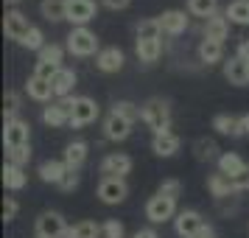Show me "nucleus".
I'll use <instances>...</instances> for the list:
<instances>
[{
  "instance_id": "obj_11",
  "label": "nucleus",
  "mask_w": 249,
  "mask_h": 238,
  "mask_svg": "<svg viewBox=\"0 0 249 238\" xmlns=\"http://www.w3.org/2000/svg\"><path fill=\"white\" fill-rule=\"evenodd\" d=\"M98 168H101L104 177H121L124 180L126 174L132 171V157L129 154H107Z\"/></svg>"
},
{
  "instance_id": "obj_50",
  "label": "nucleus",
  "mask_w": 249,
  "mask_h": 238,
  "mask_svg": "<svg viewBox=\"0 0 249 238\" xmlns=\"http://www.w3.org/2000/svg\"><path fill=\"white\" fill-rule=\"evenodd\" d=\"M196 238H215V236H213V230H210V227H207V230H204L202 236H196Z\"/></svg>"
},
{
  "instance_id": "obj_17",
  "label": "nucleus",
  "mask_w": 249,
  "mask_h": 238,
  "mask_svg": "<svg viewBox=\"0 0 249 238\" xmlns=\"http://www.w3.org/2000/svg\"><path fill=\"white\" fill-rule=\"evenodd\" d=\"M51 84H53V95H56L59 101H62V98H70V92L76 87V73L70 68H59L56 76L51 79Z\"/></svg>"
},
{
  "instance_id": "obj_22",
  "label": "nucleus",
  "mask_w": 249,
  "mask_h": 238,
  "mask_svg": "<svg viewBox=\"0 0 249 238\" xmlns=\"http://www.w3.org/2000/svg\"><path fill=\"white\" fill-rule=\"evenodd\" d=\"M39 12L45 20L59 23V20H68V0H42L39 3Z\"/></svg>"
},
{
  "instance_id": "obj_8",
  "label": "nucleus",
  "mask_w": 249,
  "mask_h": 238,
  "mask_svg": "<svg viewBox=\"0 0 249 238\" xmlns=\"http://www.w3.org/2000/svg\"><path fill=\"white\" fill-rule=\"evenodd\" d=\"M3 28H6V37H9V39H14V42H23L34 25L28 23V17H25L23 12L9 9V12H6V20H3Z\"/></svg>"
},
{
  "instance_id": "obj_26",
  "label": "nucleus",
  "mask_w": 249,
  "mask_h": 238,
  "mask_svg": "<svg viewBox=\"0 0 249 238\" xmlns=\"http://www.w3.org/2000/svg\"><path fill=\"white\" fill-rule=\"evenodd\" d=\"M221 56H224V45L221 42H213V39H202L199 42V59L204 65H215V62H221Z\"/></svg>"
},
{
  "instance_id": "obj_28",
  "label": "nucleus",
  "mask_w": 249,
  "mask_h": 238,
  "mask_svg": "<svg viewBox=\"0 0 249 238\" xmlns=\"http://www.w3.org/2000/svg\"><path fill=\"white\" fill-rule=\"evenodd\" d=\"M3 182H6V188L9 191H23L28 177L23 174L20 165H12V163H6V168H3Z\"/></svg>"
},
{
  "instance_id": "obj_15",
  "label": "nucleus",
  "mask_w": 249,
  "mask_h": 238,
  "mask_svg": "<svg viewBox=\"0 0 249 238\" xmlns=\"http://www.w3.org/2000/svg\"><path fill=\"white\" fill-rule=\"evenodd\" d=\"M157 20H160V25H162V34H168V37H179V34H185V28H188L185 12H177V9L162 12V17H157Z\"/></svg>"
},
{
  "instance_id": "obj_4",
  "label": "nucleus",
  "mask_w": 249,
  "mask_h": 238,
  "mask_svg": "<svg viewBox=\"0 0 249 238\" xmlns=\"http://www.w3.org/2000/svg\"><path fill=\"white\" fill-rule=\"evenodd\" d=\"M36 238H62L68 236V224H65V219L62 213H53V210H45V213L36 216Z\"/></svg>"
},
{
  "instance_id": "obj_41",
  "label": "nucleus",
  "mask_w": 249,
  "mask_h": 238,
  "mask_svg": "<svg viewBox=\"0 0 249 238\" xmlns=\"http://www.w3.org/2000/svg\"><path fill=\"white\" fill-rule=\"evenodd\" d=\"M179 191H182V182H179V180H162V185H160V191H157V193H162V196H171V199H177V196H179Z\"/></svg>"
},
{
  "instance_id": "obj_36",
  "label": "nucleus",
  "mask_w": 249,
  "mask_h": 238,
  "mask_svg": "<svg viewBox=\"0 0 249 238\" xmlns=\"http://www.w3.org/2000/svg\"><path fill=\"white\" fill-rule=\"evenodd\" d=\"M20 45L23 48H28V51H36V54H39V51H42V48L48 45L45 42V34H42V31H39V28H31V31H28V37H25L23 42H20Z\"/></svg>"
},
{
  "instance_id": "obj_44",
  "label": "nucleus",
  "mask_w": 249,
  "mask_h": 238,
  "mask_svg": "<svg viewBox=\"0 0 249 238\" xmlns=\"http://www.w3.org/2000/svg\"><path fill=\"white\" fill-rule=\"evenodd\" d=\"M59 188H62V191H76V188H79V174H76V171H68L65 180L59 182Z\"/></svg>"
},
{
  "instance_id": "obj_25",
  "label": "nucleus",
  "mask_w": 249,
  "mask_h": 238,
  "mask_svg": "<svg viewBox=\"0 0 249 238\" xmlns=\"http://www.w3.org/2000/svg\"><path fill=\"white\" fill-rule=\"evenodd\" d=\"M160 54H162V42L160 39H137V59L140 62L151 65V62L160 59Z\"/></svg>"
},
{
  "instance_id": "obj_32",
  "label": "nucleus",
  "mask_w": 249,
  "mask_h": 238,
  "mask_svg": "<svg viewBox=\"0 0 249 238\" xmlns=\"http://www.w3.org/2000/svg\"><path fill=\"white\" fill-rule=\"evenodd\" d=\"M65 238H101V224H95V221H79L73 230H68Z\"/></svg>"
},
{
  "instance_id": "obj_48",
  "label": "nucleus",
  "mask_w": 249,
  "mask_h": 238,
  "mask_svg": "<svg viewBox=\"0 0 249 238\" xmlns=\"http://www.w3.org/2000/svg\"><path fill=\"white\" fill-rule=\"evenodd\" d=\"M135 238H160L157 236V230H151V227H146V230H137Z\"/></svg>"
},
{
  "instance_id": "obj_14",
  "label": "nucleus",
  "mask_w": 249,
  "mask_h": 238,
  "mask_svg": "<svg viewBox=\"0 0 249 238\" xmlns=\"http://www.w3.org/2000/svg\"><path fill=\"white\" fill-rule=\"evenodd\" d=\"M124 51L121 48H101V54L95 56V68L101 73H118L124 68Z\"/></svg>"
},
{
  "instance_id": "obj_18",
  "label": "nucleus",
  "mask_w": 249,
  "mask_h": 238,
  "mask_svg": "<svg viewBox=\"0 0 249 238\" xmlns=\"http://www.w3.org/2000/svg\"><path fill=\"white\" fill-rule=\"evenodd\" d=\"M179 137L174 135V132H165V135H154L151 140V148H154V154L157 157H174L177 151H179Z\"/></svg>"
},
{
  "instance_id": "obj_29",
  "label": "nucleus",
  "mask_w": 249,
  "mask_h": 238,
  "mask_svg": "<svg viewBox=\"0 0 249 238\" xmlns=\"http://www.w3.org/2000/svg\"><path fill=\"white\" fill-rule=\"evenodd\" d=\"M213 129L218 135H230V137H241V121L232 115H215L213 118Z\"/></svg>"
},
{
  "instance_id": "obj_3",
  "label": "nucleus",
  "mask_w": 249,
  "mask_h": 238,
  "mask_svg": "<svg viewBox=\"0 0 249 238\" xmlns=\"http://www.w3.org/2000/svg\"><path fill=\"white\" fill-rule=\"evenodd\" d=\"M101 115L98 104L87 98V95H79L70 101V126L79 129V126H87V124H95V118Z\"/></svg>"
},
{
  "instance_id": "obj_20",
  "label": "nucleus",
  "mask_w": 249,
  "mask_h": 238,
  "mask_svg": "<svg viewBox=\"0 0 249 238\" xmlns=\"http://www.w3.org/2000/svg\"><path fill=\"white\" fill-rule=\"evenodd\" d=\"M68 171L70 168L65 165V160H45V163L39 165V180L59 185V182L65 180V174H68Z\"/></svg>"
},
{
  "instance_id": "obj_38",
  "label": "nucleus",
  "mask_w": 249,
  "mask_h": 238,
  "mask_svg": "<svg viewBox=\"0 0 249 238\" xmlns=\"http://www.w3.org/2000/svg\"><path fill=\"white\" fill-rule=\"evenodd\" d=\"M17 110H20V95H17L14 90H9L6 98H3V115H6V121L17 118Z\"/></svg>"
},
{
  "instance_id": "obj_47",
  "label": "nucleus",
  "mask_w": 249,
  "mask_h": 238,
  "mask_svg": "<svg viewBox=\"0 0 249 238\" xmlns=\"http://www.w3.org/2000/svg\"><path fill=\"white\" fill-rule=\"evenodd\" d=\"M238 59H244V62H249V39H241V45H238Z\"/></svg>"
},
{
  "instance_id": "obj_40",
  "label": "nucleus",
  "mask_w": 249,
  "mask_h": 238,
  "mask_svg": "<svg viewBox=\"0 0 249 238\" xmlns=\"http://www.w3.org/2000/svg\"><path fill=\"white\" fill-rule=\"evenodd\" d=\"M193 148H196V157L199 160H210V157H215V151H218L213 140H204V137L202 140H196V146Z\"/></svg>"
},
{
  "instance_id": "obj_16",
  "label": "nucleus",
  "mask_w": 249,
  "mask_h": 238,
  "mask_svg": "<svg viewBox=\"0 0 249 238\" xmlns=\"http://www.w3.org/2000/svg\"><path fill=\"white\" fill-rule=\"evenodd\" d=\"M224 76H227V81H230V84H235V87L249 84V62L232 56L230 62H224Z\"/></svg>"
},
{
  "instance_id": "obj_43",
  "label": "nucleus",
  "mask_w": 249,
  "mask_h": 238,
  "mask_svg": "<svg viewBox=\"0 0 249 238\" xmlns=\"http://www.w3.org/2000/svg\"><path fill=\"white\" fill-rule=\"evenodd\" d=\"M56 70L59 68H53V65H45V62H36V70H34V76H39V79H53L56 76Z\"/></svg>"
},
{
  "instance_id": "obj_6",
  "label": "nucleus",
  "mask_w": 249,
  "mask_h": 238,
  "mask_svg": "<svg viewBox=\"0 0 249 238\" xmlns=\"http://www.w3.org/2000/svg\"><path fill=\"white\" fill-rule=\"evenodd\" d=\"M174 227H177V236L179 238H196V236H202L210 224H204L202 213H196V210H182V213H177V219H174Z\"/></svg>"
},
{
  "instance_id": "obj_23",
  "label": "nucleus",
  "mask_w": 249,
  "mask_h": 238,
  "mask_svg": "<svg viewBox=\"0 0 249 238\" xmlns=\"http://www.w3.org/2000/svg\"><path fill=\"white\" fill-rule=\"evenodd\" d=\"M207 191L221 199V196L235 193V185H232V180H230L227 174H221V171H218V174H210V177H207Z\"/></svg>"
},
{
  "instance_id": "obj_46",
  "label": "nucleus",
  "mask_w": 249,
  "mask_h": 238,
  "mask_svg": "<svg viewBox=\"0 0 249 238\" xmlns=\"http://www.w3.org/2000/svg\"><path fill=\"white\" fill-rule=\"evenodd\" d=\"M101 3L107 6V9H112V12H121V9H126L132 0H101Z\"/></svg>"
},
{
  "instance_id": "obj_7",
  "label": "nucleus",
  "mask_w": 249,
  "mask_h": 238,
  "mask_svg": "<svg viewBox=\"0 0 249 238\" xmlns=\"http://www.w3.org/2000/svg\"><path fill=\"white\" fill-rule=\"evenodd\" d=\"M126 193H129V185L121 177H104L98 182V199L104 204H121L126 199Z\"/></svg>"
},
{
  "instance_id": "obj_42",
  "label": "nucleus",
  "mask_w": 249,
  "mask_h": 238,
  "mask_svg": "<svg viewBox=\"0 0 249 238\" xmlns=\"http://www.w3.org/2000/svg\"><path fill=\"white\" fill-rule=\"evenodd\" d=\"M17 210H20V204L14 202L12 196H6L3 199V221H12L14 216H17Z\"/></svg>"
},
{
  "instance_id": "obj_34",
  "label": "nucleus",
  "mask_w": 249,
  "mask_h": 238,
  "mask_svg": "<svg viewBox=\"0 0 249 238\" xmlns=\"http://www.w3.org/2000/svg\"><path fill=\"white\" fill-rule=\"evenodd\" d=\"M62 56H65V51H62V45H45L42 51H39V62H45V65H53V68H62Z\"/></svg>"
},
{
  "instance_id": "obj_21",
  "label": "nucleus",
  "mask_w": 249,
  "mask_h": 238,
  "mask_svg": "<svg viewBox=\"0 0 249 238\" xmlns=\"http://www.w3.org/2000/svg\"><path fill=\"white\" fill-rule=\"evenodd\" d=\"M25 92H28L34 101H51V98H56V95H53V84L48 79H39V76H31V79H28Z\"/></svg>"
},
{
  "instance_id": "obj_45",
  "label": "nucleus",
  "mask_w": 249,
  "mask_h": 238,
  "mask_svg": "<svg viewBox=\"0 0 249 238\" xmlns=\"http://www.w3.org/2000/svg\"><path fill=\"white\" fill-rule=\"evenodd\" d=\"M232 185H235V191H247V188H249V165L241 171V174L232 177Z\"/></svg>"
},
{
  "instance_id": "obj_49",
  "label": "nucleus",
  "mask_w": 249,
  "mask_h": 238,
  "mask_svg": "<svg viewBox=\"0 0 249 238\" xmlns=\"http://www.w3.org/2000/svg\"><path fill=\"white\" fill-rule=\"evenodd\" d=\"M238 121H241V135H249V112H247V115H241Z\"/></svg>"
},
{
  "instance_id": "obj_24",
  "label": "nucleus",
  "mask_w": 249,
  "mask_h": 238,
  "mask_svg": "<svg viewBox=\"0 0 249 238\" xmlns=\"http://www.w3.org/2000/svg\"><path fill=\"white\" fill-rule=\"evenodd\" d=\"M87 148H90V146H87L84 140H73V143L65 148V165H68L70 171H76L81 163L87 160Z\"/></svg>"
},
{
  "instance_id": "obj_30",
  "label": "nucleus",
  "mask_w": 249,
  "mask_h": 238,
  "mask_svg": "<svg viewBox=\"0 0 249 238\" xmlns=\"http://www.w3.org/2000/svg\"><path fill=\"white\" fill-rule=\"evenodd\" d=\"M244 168H247V163L238 157V154H232V151H227V154H221V157H218V171H221V174H227L230 180H232L235 174H241Z\"/></svg>"
},
{
  "instance_id": "obj_1",
  "label": "nucleus",
  "mask_w": 249,
  "mask_h": 238,
  "mask_svg": "<svg viewBox=\"0 0 249 238\" xmlns=\"http://www.w3.org/2000/svg\"><path fill=\"white\" fill-rule=\"evenodd\" d=\"M143 121L154 135H165L171 132V107L162 98H151L143 104Z\"/></svg>"
},
{
  "instance_id": "obj_33",
  "label": "nucleus",
  "mask_w": 249,
  "mask_h": 238,
  "mask_svg": "<svg viewBox=\"0 0 249 238\" xmlns=\"http://www.w3.org/2000/svg\"><path fill=\"white\" fill-rule=\"evenodd\" d=\"M160 34H162L160 20H140L137 23V39H160Z\"/></svg>"
},
{
  "instance_id": "obj_13",
  "label": "nucleus",
  "mask_w": 249,
  "mask_h": 238,
  "mask_svg": "<svg viewBox=\"0 0 249 238\" xmlns=\"http://www.w3.org/2000/svg\"><path fill=\"white\" fill-rule=\"evenodd\" d=\"M70 101L73 98H62V101H53L45 107V112H42V121L48 126H65L70 124Z\"/></svg>"
},
{
  "instance_id": "obj_5",
  "label": "nucleus",
  "mask_w": 249,
  "mask_h": 238,
  "mask_svg": "<svg viewBox=\"0 0 249 238\" xmlns=\"http://www.w3.org/2000/svg\"><path fill=\"white\" fill-rule=\"evenodd\" d=\"M174 216H177V199L162 196V193H157V196L148 199L146 219L151 221V224H162V221H168V219H174Z\"/></svg>"
},
{
  "instance_id": "obj_2",
  "label": "nucleus",
  "mask_w": 249,
  "mask_h": 238,
  "mask_svg": "<svg viewBox=\"0 0 249 238\" xmlns=\"http://www.w3.org/2000/svg\"><path fill=\"white\" fill-rule=\"evenodd\" d=\"M68 51L73 56H98L101 48H98V37L92 34L90 28H73L68 34Z\"/></svg>"
},
{
  "instance_id": "obj_19",
  "label": "nucleus",
  "mask_w": 249,
  "mask_h": 238,
  "mask_svg": "<svg viewBox=\"0 0 249 238\" xmlns=\"http://www.w3.org/2000/svg\"><path fill=\"white\" fill-rule=\"evenodd\" d=\"M227 34H230V20L221 17V14H213L207 25H204V39H213V42H221L224 45Z\"/></svg>"
},
{
  "instance_id": "obj_35",
  "label": "nucleus",
  "mask_w": 249,
  "mask_h": 238,
  "mask_svg": "<svg viewBox=\"0 0 249 238\" xmlns=\"http://www.w3.org/2000/svg\"><path fill=\"white\" fill-rule=\"evenodd\" d=\"M112 112L121 115V118H126V121H132V124H135L137 118H143V110H137L132 101H118V104L112 107Z\"/></svg>"
},
{
  "instance_id": "obj_31",
  "label": "nucleus",
  "mask_w": 249,
  "mask_h": 238,
  "mask_svg": "<svg viewBox=\"0 0 249 238\" xmlns=\"http://www.w3.org/2000/svg\"><path fill=\"white\" fill-rule=\"evenodd\" d=\"M188 12L210 20L213 14H218V0H188Z\"/></svg>"
},
{
  "instance_id": "obj_39",
  "label": "nucleus",
  "mask_w": 249,
  "mask_h": 238,
  "mask_svg": "<svg viewBox=\"0 0 249 238\" xmlns=\"http://www.w3.org/2000/svg\"><path fill=\"white\" fill-rule=\"evenodd\" d=\"M101 238H124V224L118 219H107L101 224Z\"/></svg>"
},
{
  "instance_id": "obj_27",
  "label": "nucleus",
  "mask_w": 249,
  "mask_h": 238,
  "mask_svg": "<svg viewBox=\"0 0 249 238\" xmlns=\"http://www.w3.org/2000/svg\"><path fill=\"white\" fill-rule=\"evenodd\" d=\"M224 17L235 25H249V0H232L227 6Z\"/></svg>"
},
{
  "instance_id": "obj_51",
  "label": "nucleus",
  "mask_w": 249,
  "mask_h": 238,
  "mask_svg": "<svg viewBox=\"0 0 249 238\" xmlns=\"http://www.w3.org/2000/svg\"><path fill=\"white\" fill-rule=\"evenodd\" d=\"M6 3H9V6H14V3H17V0H6Z\"/></svg>"
},
{
  "instance_id": "obj_10",
  "label": "nucleus",
  "mask_w": 249,
  "mask_h": 238,
  "mask_svg": "<svg viewBox=\"0 0 249 238\" xmlns=\"http://www.w3.org/2000/svg\"><path fill=\"white\" fill-rule=\"evenodd\" d=\"M95 17V3L92 0H68V20L76 28H84Z\"/></svg>"
},
{
  "instance_id": "obj_9",
  "label": "nucleus",
  "mask_w": 249,
  "mask_h": 238,
  "mask_svg": "<svg viewBox=\"0 0 249 238\" xmlns=\"http://www.w3.org/2000/svg\"><path fill=\"white\" fill-rule=\"evenodd\" d=\"M28 124L20 121V118H12L6 121V129H3V143L6 148H17V146H28Z\"/></svg>"
},
{
  "instance_id": "obj_12",
  "label": "nucleus",
  "mask_w": 249,
  "mask_h": 238,
  "mask_svg": "<svg viewBox=\"0 0 249 238\" xmlns=\"http://www.w3.org/2000/svg\"><path fill=\"white\" fill-rule=\"evenodd\" d=\"M129 135H132V121H126L115 112L107 115V121H104V137L107 140H126Z\"/></svg>"
},
{
  "instance_id": "obj_37",
  "label": "nucleus",
  "mask_w": 249,
  "mask_h": 238,
  "mask_svg": "<svg viewBox=\"0 0 249 238\" xmlns=\"http://www.w3.org/2000/svg\"><path fill=\"white\" fill-rule=\"evenodd\" d=\"M6 160L12 165H20L23 168L25 163L31 160V146H17V148H6Z\"/></svg>"
}]
</instances>
